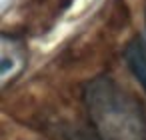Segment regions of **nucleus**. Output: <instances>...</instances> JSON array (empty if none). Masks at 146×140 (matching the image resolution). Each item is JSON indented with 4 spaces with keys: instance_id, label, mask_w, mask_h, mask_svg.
Segmentation results:
<instances>
[{
    "instance_id": "2",
    "label": "nucleus",
    "mask_w": 146,
    "mask_h": 140,
    "mask_svg": "<svg viewBox=\"0 0 146 140\" xmlns=\"http://www.w3.org/2000/svg\"><path fill=\"white\" fill-rule=\"evenodd\" d=\"M124 56H126V62H128L130 70L134 72V76L138 78V82L146 90V40L142 36L132 38L126 46Z\"/></svg>"
},
{
    "instance_id": "3",
    "label": "nucleus",
    "mask_w": 146,
    "mask_h": 140,
    "mask_svg": "<svg viewBox=\"0 0 146 140\" xmlns=\"http://www.w3.org/2000/svg\"><path fill=\"white\" fill-rule=\"evenodd\" d=\"M62 140H100L94 130H82V128H64L60 130Z\"/></svg>"
},
{
    "instance_id": "1",
    "label": "nucleus",
    "mask_w": 146,
    "mask_h": 140,
    "mask_svg": "<svg viewBox=\"0 0 146 140\" xmlns=\"http://www.w3.org/2000/svg\"><path fill=\"white\" fill-rule=\"evenodd\" d=\"M84 104L100 140H146L142 104L112 78L90 80L84 86Z\"/></svg>"
}]
</instances>
